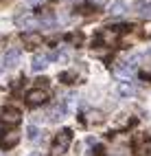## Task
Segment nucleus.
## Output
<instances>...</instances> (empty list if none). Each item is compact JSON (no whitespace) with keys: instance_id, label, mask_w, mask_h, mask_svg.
Returning <instances> with one entry per match:
<instances>
[{"instance_id":"obj_1","label":"nucleus","mask_w":151,"mask_h":156,"mask_svg":"<svg viewBox=\"0 0 151 156\" xmlns=\"http://www.w3.org/2000/svg\"><path fill=\"white\" fill-rule=\"evenodd\" d=\"M70 143H72V132H70V130L57 132V136L53 141V156H64L68 152V145Z\"/></svg>"},{"instance_id":"obj_2","label":"nucleus","mask_w":151,"mask_h":156,"mask_svg":"<svg viewBox=\"0 0 151 156\" xmlns=\"http://www.w3.org/2000/svg\"><path fill=\"white\" fill-rule=\"evenodd\" d=\"M48 90L46 88H33V90H29L26 92V103L29 106H33V108H37V106H44V103L48 101Z\"/></svg>"},{"instance_id":"obj_3","label":"nucleus","mask_w":151,"mask_h":156,"mask_svg":"<svg viewBox=\"0 0 151 156\" xmlns=\"http://www.w3.org/2000/svg\"><path fill=\"white\" fill-rule=\"evenodd\" d=\"M0 119H2V123H7V126H18V123L22 121V112L18 108H13V106H7L0 112Z\"/></svg>"},{"instance_id":"obj_4","label":"nucleus","mask_w":151,"mask_h":156,"mask_svg":"<svg viewBox=\"0 0 151 156\" xmlns=\"http://www.w3.org/2000/svg\"><path fill=\"white\" fill-rule=\"evenodd\" d=\"M125 29H129V27H107V29H103V33H101V37H103V42H107V44H114L116 40L120 37V33H123Z\"/></svg>"},{"instance_id":"obj_5","label":"nucleus","mask_w":151,"mask_h":156,"mask_svg":"<svg viewBox=\"0 0 151 156\" xmlns=\"http://www.w3.org/2000/svg\"><path fill=\"white\" fill-rule=\"evenodd\" d=\"M15 24L20 29H35V27H42L39 24V18L33 13H24V16H18L15 18Z\"/></svg>"},{"instance_id":"obj_6","label":"nucleus","mask_w":151,"mask_h":156,"mask_svg":"<svg viewBox=\"0 0 151 156\" xmlns=\"http://www.w3.org/2000/svg\"><path fill=\"white\" fill-rule=\"evenodd\" d=\"M20 40H22V44L29 46V48H37L42 44V35H39L37 31H24V33L20 35Z\"/></svg>"},{"instance_id":"obj_7","label":"nucleus","mask_w":151,"mask_h":156,"mask_svg":"<svg viewBox=\"0 0 151 156\" xmlns=\"http://www.w3.org/2000/svg\"><path fill=\"white\" fill-rule=\"evenodd\" d=\"M18 141H20L18 132H13V130L0 132V147H2V150H9V147H13V145H15Z\"/></svg>"},{"instance_id":"obj_8","label":"nucleus","mask_w":151,"mask_h":156,"mask_svg":"<svg viewBox=\"0 0 151 156\" xmlns=\"http://www.w3.org/2000/svg\"><path fill=\"white\" fill-rule=\"evenodd\" d=\"M20 57H22V51H20L18 46H11L7 51V55H5V66L7 68H15L20 64Z\"/></svg>"},{"instance_id":"obj_9","label":"nucleus","mask_w":151,"mask_h":156,"mask_svg":"<svg viewBox=\"0 0 151 156\" xmlns=\"http://www.w3.org/2000/svg\"><path fill=\"white\" fill-rule=\"evenodd\" d=\"M66 112H68V106L62 101V103H55V106L48 110V114H46V117H48L50 121H62V119L66 117Z\"/></svg>"},{"instance_id":"obj_10","label":"nucleus","mask_w":151,"mask_h":156,"mask_svg":"<svg viewBox=\"0 0 151 156\" xmlns=\"http://www.w3.org/2000/svg\"><path fill=\"white\" fill-rule=\"evenodd\" d=\"M68 57H70V48L68 46H57L55 51H50V53H48L50 62H66Z\"/></svg>"},{"instance_id":"obj_11","label":"nucleus","mask_w":151,"mask_h":156,"mask_svg":"<svg viewBox=\"0 0 151 156\" xmlns=\"http://www.w3.org/2000/svg\"><path fill=\"white\" fill-rule=\"evenodd\" d=\"M48 55H42V53H39V55H35L33 59H31V70L33 73H42L46 66H48Z\"/></svg>"},{"instance_id":"obj_12","label":"nucleus","mask_w":151,"mask_h":156,"mask_svg":"<svg viewBox=\"0 0 151 156\" xmlns=\"http://www.w3.org/2000/svg\"><path fill=\"white\" fill-rule=\"evenodd\" d=\"M116 90H118V95H120V97H134V95H136V86L132 84V81H127V79H125V81H120Z\"/></svg>"},{"instance_id":"obj_13","label":"nucleus","mask_w":151,"mask_h":156,"mask_svg":"<svg viewBox=\"0 0 151 156\" xmlns=\"http://www.w3.org/2000/svg\"><path fill=\"white\" fill-rule=\"evenodd\" d=\"M136 156H151V139L136 143Z\"/></svg>"},{"instance_id":"obj_14","label":"nucleus","mask_w":151,"mask_h":156,"mask_svg":"<svg viewBox=\"0 0 151 156\" xmlns=\"http://www.w3.org/2000/svg\"><path fill=\"white\" fill-rule=\"evenodd\" d=\"M125 11H127V5L123 2V0H114V2L109 5V9H107V13H112V16H120Z\"/></svg>"},{"instance_id":"obj_15","label":"nucleus","mask_w":151,"mask_h":156,"mask_svg":"<svg viewBox=\"0 0 151 156\" xmlns=\"http://www.w3.org/2000/svg\"><path fill=\"white\" fill-rule=\"evenodd\" d=\"M37 18H39V24H42V27H53L55 24V16L50 11H46V9H44V11H39Z\"/></svg>"},{"instance_id":"obj_16","label":"nucleus","mask_w":151,"mask_h":156,"mask_svg":"<svg viewBox=\"0 0 151 156\" xmlns=\"http://www.w3.org/2000/svg\"><path fill=\"white\" fill-rule=\"evenodd\" d=\"M26 134H29V139H31V141H35V143H37L39 139H42V134H39V128H37V126H33V123L29 126Z\"/></svg>"},{"instance_id":"obj_17","label":"nucleus","mask_w":151,"mask_h":156,"mask_svg":"<svg viewBox=\"0 0 151 156\" xmlns=\"http://www.w3.org/2000/svg\"><path fill=\"white\" fill-rule=\"evenodd\" d=\"M59 79H62V84H72L75 73H62V75H59Z\"/></svg>"},{"instance_id":"obj_18","label":"nucleus","mask_w":151,"mask_h":156,"mask_svg":"<svg viewBox=\"0 0 151 156\" xmlns=\"http://www.w3.org/2000/svg\"><path fill=\"white\" fill-rule=\"evenodd\" d=\"M92 154H94V156H105V147H103V145H94V147H92Z\"/></svg>"},{"instance_id":"obj_19","label":"nucleus","mask_w":151,"mask_h":156,"mask_svg":"<svg viewBox=\"0 0 151 156\" xmlns=\"http://www.w3.org/2000/svg\"><path fill=\"white\" fill-rule=\"evenodd\" d=\"M140 16L147 18V20H151V5H145V7H143V11H140Z\"/></svg>"},{"instance_id":"obj_20","label":"nucleus","mask_w":151,"mask_h":156,"mask_svg":"<svg viewBox=\"0 0 151 156\" xmlns=\"http://www.w3.org/2000/svg\"><path fill=\"white\" fill-rule=\"evenodd\" d=\"M42 0H29V5H39Z\"/></svg>"},{"instance_id":"obj_21","label":"nucleus","mask_w":151,"mask_h":156,"mask_svg":"<svg viewBox=\"0 0 151 156\" xmlns=\"http://www.w3.org/2000/svg\"><path fill=\"white\" fill-rule=\"evenodd\" d=\"M29 156H42V154H39V152H31V154H29Z\"/></svg>"}]
</instances>
